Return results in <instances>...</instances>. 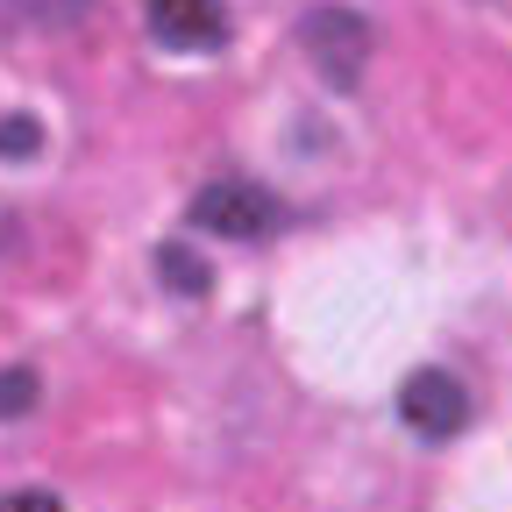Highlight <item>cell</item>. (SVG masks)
Here are the masks:
<instances>
[{
	"label": "cell",
	"mask_w": 512,
	"mask_h": 512,
	"mask_svg": "<svg viewBox=\"0 0 512 512\" xmlns=\"http://www.w3.org/2000/svg\"><path fill=\"white\" fill-rule=\"evenodd\" d=\"M299 50L313 57V72L328 79L335 93H356L363 64H370V22L356 8H313L299 22Z\"/></svg>",
	"instance_id": "6da1fadb"
},
{
	"label": "cell",
	"mask_w": 512,
	"mask_h": 512,
	"mask_svg": "<svg viewBox=\"0 0 512 512\" xmlns=\"http://www.w3.org/2000/svg\"><path fill=\"white\" fill-rule=\"evenodd\" d=\"M278 221H285V207L264 185H242V178H214V185H200V200H192V228L228 235V242H256Z\"/></svg>",
	"instance_id": "7a4b0ae2"
},
{
	"label": "cell",
	"mask_w": 512,
	"mask_h": 512,
	"mask_svg": "<svg viewBox=\"0 0 512 512\" xmlns=\"http://www.w3.org/2000/svg\"><path fill=\"white\" fill-rule=\"evenodd\" d=\"M399 420L420 434V441H456L470 427V392L456 370H413L399 384Z\"/></svg>",
	"instance_id": "3957f363"
},
{
	"label": "cell",
	"mask_w": 512,
	"mask_h": 512,
	"mask_svg": "<svg viewBox=\"0 0 512 512\" xmlns=\"http://www.w3.org/2000/svg\"><path fill=\"white\" fill-rule=\"evenodd\" d=\"M150 29L164 50H221L228 43V8L221 0H150Z\"/></svg>",
	"instance_id": "277c9868"
},
{
	"label": "cell",
	"mask_w": 512,
	"mask_h": 512,
	"mask_svg": "<svg viewBox=\"0 0 512 512\" xmlns=\"http://www.w3.org/2000/svg\"><path fill=\"white\" fill-rule=\"evenodd\" d=\"M157 278H164L178 299H207V292H214V271H207V256H192L185 242H164V249H157Z\"/></svg>",
	"instance_id": "5b68a950"
},
{
	"label": "cell",
	"mask_w": 512,
	"mask_h": 512,
	"mask_svg": "<svg viewBox=\"0 0 512 512\" xmlns=\"http://www.w3.org/2000/svg\"><path fill=\"white\" fill-rule=\"evenodd\" d=\"M43 150V128L29 114H0V164H29Z\"/></svg>",
	"instance_id": "8992f818"
},
{
	"label": "cell",
	"mask_w": 512,
	"mask_h": 512,
	"mask_svg": "<svg viewBox=\"0 0 512 512\" xmlns=\"http://www.w3.org/2000/svg\"><path fill=\"white\" fill-rule=\"evenodd\" d=\"M36 392H43L36 370H29V363H8V370H0V420H22V413L36 406Z\"/></svg>",
	"instance_id": "52a82bcc"
},
{
	"label": "cell",
	"mask_w": 512,
	"mask_h": 512,
	"mask_svg": "<svg viewBox=\"0 0 512 512\" xmlns=\"http://www.w3.org/2000/svg\"><path fill=\"white\" fill-rule=\"evenodd\" d=\"M0 512H64L50 491H8V498H0Z\"/></svg>",
	"instance_id": "ba28073f"
}]
</instances>
